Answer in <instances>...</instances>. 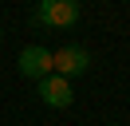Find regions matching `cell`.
I'll return each mask as SVG.
<instances>
[{
    "label": "cell",
    "mask_w": 130,
    "mask_h": 126,
    "mask_svg": "<svg viewBox=\"0 0 130 126\" xmlns=\"http://www.w3.org/2000/svg\"><path fill=\"white\" fill-rule=\"evenodd\" d=\"M16 67H20V75H24V79H36V83H43L47 75H55V71H51V51H47V47H40V43L24 47Z\"/></svg>",
    "instance_id": "3"
},
{
    "label": "cell",
    "mask_w": 130,
    "mask_h": 126,
    "mask_svg": "<svg viewBox=\"0 0 130 126\" xmlns=\"http://www.w3.org/2000/svg\"><path fill=\"white\" fill-rule=\"evenodd\" d=\"M79 16H83L79 0H43L32 12V20L43 28H71V24H79Z\"/></svg>",
    "instance_id": "1"
},
{
    "label": "cell",
    "mask_w": 130,
    "mask_h": 126,
    "mask_svg": "<svg viewBox=\"0 0 130 126\" xmlns=\"http://www.w3.org/2000/svg\"><path fill=\"white\" fill-rule=\"evenodd\" d=\"M51 71L63 75L67 83H71L75 75H87V71H91V51H87V47H79V43L59 47V51H51Z\"/></svg>",
    "instance_id": "2"
},
{
    "label": "cell",
    "mask_w": 130,
    "mask_h": 126,
    "mask_svg": "<svg viewBox=\"0 0 130 126\" xmlns=\"http://www.w3.org/2000/svg\"><path fill=\"white\" fill-rule=\"evenodd\" d=\"M40 99L47 102L51 110H67V106L75 102V91H71V83H67L63 75H47V79L40 83Z\"/></svg>",
    "instance_id": "4"
}]
</instances>
